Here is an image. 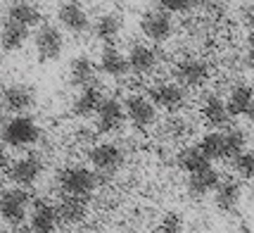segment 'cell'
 <instances>
[{
    "label": "cell",
    "instance_id": "cell-16",
    "mask_svg": "<svg viewBox=\"0 0 254 233\" xmlns=\"http://www.w3.org/2000/svg\"><path fill=\"white\" fill-rule=\"evenodd\" d=\"M199 114H202V122L207 124L209 129H214V131L228 129V124H231V117H228V110H226V102H223V98L216 95V93H207V95L202 98Z\"/></svg>",
    "mask_w": 254,
    "mask_h": 233
},
{
    "label": "cell",
    "instance_id": "cell-29",
    "mask_svg": "<svg viewBox=\"0 0 254 233\" xmlns=\"http://www.w3.org/2000/svg\"><path fill=\"white\" fill-rule=\"evenodd\" d=\"M223 136V150H226V159H233L247 150V133L243 129H226L221 131Z\"/></svg>",
    "mask_w": 254,
    "mask_h": 233
},
{
    "label": "cell",
    "instance_id": "cell-17",
    "mask_svg": "<svg viewBox=\"0 0 254 233\" xmlns=\"http://www.w3.org/2000/svg\"><path fill=\"white\" fill-rule=\"evenodd\" d=\"M57 212L50 200H36L29 210V229L31 233H55L57 231Z\"/></svg>",
    "mask_w": 254,
    "mask_h": 233
},
{
    "label": "cell",
    "instance_id": "cell-32",
    "mask_svg": "<svg viewBox=\"0 0 254 233\" xmlns=\"http://www.w3.org/2000/svg\"><path fill=\"white\" fill-rule=\"evenodd\" d=\"M159 7L174 17V14H186V12H192L195 7H197V2H190V0H166V2H159Z\"/></svg>",
    "mask_w": 254,
    "mask_h": 233
},
{
    "label": "cell",
    "instance_id": "cell-34",
    "mask_svg": "<svg viewBox=\"0 0 254 233\" xmlns=\"http://www.w3.org/2000/svg\"><path fill=\"white\" fill-rule=\"evenodd\" d=\"M7 164H10V157H7V148L0 143V171H2V169H7Z\"/></svg>",
    "mask_w": 254,
    "mask_h": 233
},
{
    "label": "cell",
    "instance_id": "cell-24",
    "mask_svg": "<svg viewBox=\"0 0 254 233\" xmlns=\"http://www.w3.org/2000/svg\"><path fill=\"white\" fill-rule=\"evenodd\" d=\"M243 200V183L238 178L221 181L219 188L214 190V205L219 212H233Z\"/></svg>",
    "mask_w": 254,
    "mask_h": 233
},
{
    "label": "cell",
    "instance_id": "cell-4",
    "mask_svg": "<svg viewBox=\"0 0 254 233\" xmlns=\"http://www.w3.org/2000/svg\"><path fill=\"white\" fill-rule=\"evenodd\" d=\"M33 48H36V57L38 62H57L62 53H64V45H66V38L64 33L60 31L57 24H50V22H43L36 26L33 31Z\"/></svg>",
    "mask_w": 254,
    "mask_h": 233
},
{
    "label": "cell",
    "instance_id": "cell-6",
    "mask_svg": "<svg viewBox=\"0 0 254 233\" xmlns=\"http://www.w3.org/2000/svg\"><path fill=\"white\" fill-rule=\"evenodd\" d=\"M31 195L22 188H5L0 195V219L7 226H22L31 210Z\"/></svg>",
    "mask_w": 254,
    "mask_h": 233
},
{
    "label": "cell",
    "instance_id": "cell-5",
    "mask_svg": "<svg viewBox=\"0 0 254 233\" xmlns=\"http://www.w3.org/2000/svg\"><path fill=\"white\" fill-rule=\"evenodd\" d=\"M43 171H45L43 159L38 155H33V153L17 157L14 162L7 164V178H10L12 188H22V190H29L31 186H36L41 181V176H43Z\"/></svg>",
    "mask_w": 254,
    "mask_h": 233
},
{
    "label": "cell",
    "instance_id": "cell-8",
    "mask_svg": "<svg viewBox=\"0 0 254 233\" xmlns=\"http://www.w3.org/2000/svg\"><path fill=\"white\" fill-rule=\"evenodd\" d=\"M140 31L150 43H166L174 36V17L159 5H152L140 17Z\"/></svg>",
    "mask_w": 254,
    "mask_h": 233
},
{
    "label": "cell",
    "instance_id": "cell-7",
    "mask_svg": "<svg viewBox=\"0 0 254 233\" xmlns=\"http://www.w3.org/2000/svg\"><path fill=\"white\" fill-rule=\"evenodd\" d=\"M124 148L110 141H102V143H93L88 148V164L95 174H114L119 171L124 164Z\"/></svg>",
    "mask_w": 254,
    "mask_h": 233
},
{
    "label": "cell",
    "instance_id": "cell-13",
    "mask_svg": "<svg viewBox=\"0 0 254 233\" xmlns=\"http://www.w3.org/2000/svg\"><path fill=\"white\" fill-rule=\"evenodd\" d=\"M95 129L98 133H117L124 126L126 117H124V107L122 100L117 98H105L100 102L98 112H95Z\"/></svg>",
    "mask_w": 254,
    "mask_h": 233
},
{
    "label": "cell",
    "instance_id": "cell-22",
    "mask_svg": "<svg viewBox=\"0 0 254 233\" xmlns=\"http://www.w3.org/2000/svg\"><path fill=\"white\" fill-rule=\"evenodd\" d=\"M226 102V110H228V117H250L254 107V93L250 83H235L228 93V98L223 100Z\"/></svg>",
    "mask_w": 254,
    "mask_h": 233
},
{
    "label": "cell",
    "instance_id": "cell-33",
    "mask_svg": "<svg viewBox=\"0 0 254 233\" xmlns=\"http://www.w3.org/2000/svg\"><path fill=\"white\" fill-rule=\"evenodd\" d=\"M186 231V222L181 214H166L162 224H159V233H183Z\"/></svg>",
    "mask_w": 254,
    "mask_h": 233
},
{
    "label": "cell",
    "instance_id": "cell-27",
    "mask_svg": "<svg viewBox=\"0 0 254 233\" xmlns=\"http://www.w3.org/2000/svg\"><path fill=\"white\" fill-rule=\"evenodd\" d=\"M202 157L207 159V162H216V159H226V150H223V136L221 131H209L204 133L202 138H199V143L195 145Z\"/></svg>",
    "mask_w": 254,
    "mask_h": 233
},
{
    "label": "cell",
    "instance_id": "cell-14",
    "mask_svg": "<svg viewBox=\"0 0 254 233\" xmlns=\"http://www.w3.org/2000/svg\"><path fill=\"white\" fill-rule=\"evenodd\" d=\"M126 62H128V72L138 74V77H147L157 69L159 55L150 43H133L126 53Z\"/></svg>",
    "mask_w": 254,
    "mask_h": 233
},
{
    "label": "cell",
    "instance_id": "cell-1",
    "mask_svg": "<svg viewBox=\"0 0 254 233\" xmlns=\"http://www.w3.org/2000/svg\"><path fill=\"white\" fill-rule=\"evenodd\" d=\"M55 183L64 198L88 200L98 188V174L86 164H66L57 171Z\"/></svg>",
    "mask_w": 254,
    "mask_h": 233
},
{
    "label": "cell",
    "instance_id": "cell-19",
    "mask_svg": "<svg viewBox=\"0 0 254 233\" xmlns=\"http://www.w3.org/2000/svg\"><path fill=\"white\" fill-rule=\"evenodd\" d=\"M98 72H102L110 78H124L128 74V62H126V53H122L117 45H105L100 50L98 57Z\"/></svg>",
    "mask_w": 254,
    "mask_h": 233
},
{
    "label": "cell",
    "instance_id": "cell-2",
    "mask_svg": "<svg viewBox=\"0 0 254 233\" xmlns=\"http://www.w3.org/2000/svg\"><path fill=\"white\" fill-rule=\"evenodd\" d=\"M41 126L31 114H17L5 119L0 126V143L5 148H33L41 141Z\"/></svg>",
    "mask_w": 254,
    "mask_h": 233
},
{
    "label": "cell",
    "instance_id": "cell-9",
    "mask_svg": "<svg viewBox=\"0 0 254 233\" xmlns=\"http://www.w3.org/2000/svg\"><path fill=\"white\" fill-rule=\"evenodd\" d=\"M145 98L152 102V107H155L157 112L159 110L178 112L186 105V100H188V90H183L178 83H174V81H157V83H152V86L147 88Z\"/></svg>",
    "mask_w": 254,
    "mask_h": 233
},
{
    "label": "cell",
    "instance_id": "cell-10",
    "mask_svg": "<svg viewBox=\"0 0 254 233\" xmlns=\"http://www.w3.org/2000/svg\"><path fill=\"white\" fill-rule=\"evenodd\" d=\"M55 17L62 33L66 31L74 33V36H81V33L90 31V14L81 2H60L55 10Z\"/></svg>",
    "mask_w": 254,
    "mask_h": 233
},
{
    "label": "cell",
    "instance_id": "cell-11",
    "mask_svg": "<svg viewBox=\"0 0 254 233\" xmlns=\"http://www.w3.org/2000/svg\"><path fill=\"white\" fill-rule=\"evenodd\" d=\"M124 107V117L138 129V131H145L150 126L157 124V110L152 107V102L145 98L143 93H131L128 98L122 102Z\"/></svg>",
    "mask_w": 254,
    "mask_h": 233
},
{
    "label": "cell",
    "instance_id": "cell-20",
    "mask_svg": "<svg viewBox=\"0 0 254 233\" xmlns=\"http://www.w3.org/2000/svg\"><path fill=\"white\" fill-rule=\"evenodd\" d=\"M223 178L219 174V169H214V166H204V169H199L195 174H188V193L192 198H207L209 193L219 188V183H221Z\"/></svg>",
    "mask_w": 254,
    "mask_h": 233
},
{
    "label": "cell",
    "instance_id": "cell-28",
    "mask_svg": "<svg viewBox=\"0 0 254 233\" xmlns=\"http://www.w3.org/2000/svg\"><path fill=\"white\" fill-rule=\"evenodd\" d=\"M176 164H178V169H183L186 174H195L199 169L209 166V162L202 157V153H199L195 145H188V148H183L176 155Z\"/></svg>",
    "mask_w": 254,
    "mask_h": 233
},
{
    "label": "cell",
    "instance_id": "cell-12",
    "mask_svg": "<svg viewBox=\"0 0 254 233\" xmlns=\"http://www.w3.org/2000/svg\"><path fill=\"white\" fill-rule=\"evenodd\" d=\"M36 105V90L33 86L26 83H10L0 90V107L5 112H14L17 114H26Z\"/></svg>",
    "mask_w": 254,
    "mask_h": 233
},
{
    "label": "cell",
    "instance_id": "cell-15",
    "mask_svg": "<svg viewBox=\"0 0 254 233\" xmlns=\"http://www.w3.org/2000/svg\"><path fill=\"white\" fill-rule=\"evenodd\" d=\"M90 31H93V38L105 45H114L119 41V36L124 31V19L119 12H102L95 22L90 24Z\"/></svg>",
    "mask_w": 254,
    "mask_h": 233
},
{
    "label": "cell",
    "instance_id": "cell-30",
    "mask_svg": "<svg viewBox=\"0 0 254 233\" xmlns=\"http://www.w3.org/2000/svg\"><path fill=\"white\" fill-rule=\"evenodd\" d=\"M231 169H233V174L238 176V181H240V178H243V181H250L254 174V155L250 150L235 155L231 159Z\"/></svg>",
    "mask_w": 254,
    "mask_h": 233
},
{
    "label": "cell",
    "instance_id": "cell-18",
    "mask_svg": "<svg viewBox=\"0 0 254 233\" xmlns=\"http://www.w3.org/2000/svg\"><path fill=\"white\" fill-rule=\"evenodd\" d=\"M69 83L78 90L98 86V67L88 55H76L69 62Z\"/></svg>",
    "mask_w": 254,
    "mask_h": 233
},
{
    "label": "cell",
    "instance_id": "cell-23",
    "mask_svg": "<svg viewBox=\"0 0 254 233\" xmlns=\"http://www.w3.org/2000/svg\"><path fill=\"white\" fill-rule=\"evenodd\" d=\"M102 100H105V93H102L100 86H90V88L78 90L74 102H71V114L76 119H93Z\"/></svg>",
    "mask_w": 254,
    "mask_h": 233
},
{
    "label": "cell",
    "instance_id": "cell-25",
    "mask_svg": "<svg viewBox=\"0 0 254 233\" xmlns=\"http://www.w3.org/2000/svg\"><path fill=\"white\" fill-rule=\"evenodd\" d=\"M57 212V222H64V224H78L86 219L88 214V200L83 198H64L55 205Z\"/></svg>",
    "mask_w": 254,
    "mask_h": 233
},
{
    "label": "cell",
    "instance_id": "cell-35",
    "mask_svg": "<svg viewBox=\"0 0 254 233\" xmlns=\"http://www.w3.org/2000/svg\"><path fill=\"white\" fill-rule=\"evenodd\" d=\"M2 190H5V186H2V178H0V195H2Z\"/></svg>",
    "mask_w": 254,
    "mask_h": 233
},
{
    "label": "cell",
    "instance_id": "cell-3",
    "mask_svg": "<svg viewBox=\"0 0 254 233\" xmlns=\"http://www.w3.org/2000/svg\"><path fill=\"white\" fill-rule=\"evenodd\" d=\"M211 78V67L204 57L188 55L178 60L174 67V83H178L183 90H197L204 88Z\"/></svg>",
    "mask_w": 254,
    "mask_h": 233
},
{
    "label": "cell",
    "instance_id": "cell-21",
    "mask_svg": "<svg viewBox=\"0 0 254 233\" xmlns=\"http://www.w3.org/2000/svg\"><path fill=\"white\" fill-rule=\"evenodd\" d=\"M5 19L24 29H36L38 24H43V12L36 2H12L5 10Z\"/></svg>",
    "mask_w": 254,
    "mask_h": 233
},
{
    "label": "cell",
    "instance_id": "cell-31",
    "mask_svg": "<svg viewBox=\"0 0 254 233\" xmlns=\"http://www.w3.org/2000/svg\"><path fill=\"white\" fill-rule=\"evenodd\" d=\"M190 131V124L186 122V117H181V114H174V117H169L164 124V136L166 138H171V141H181V138H186Z\"/></svg>",
    "mask_w": 254,
    "mask_h": 233
},
{
    "label": "cell",
    "instance_id": "cell-26",
    "mask_svg": "<svg viewBox=\"0 0 254 233\" xmlns=\"http://www.w3.org/2000/svg\"><path fill=\"white\" fill-rule=\"evenodd\" d=\"M29 41V29H24V26H17V24L12 22H2L0 26V48L5 50V53H17V50H22L24 45Z\"/></svg>",
    "mask_w": 254,
    "mask_h": 233
}]
</instances>
